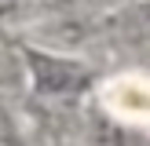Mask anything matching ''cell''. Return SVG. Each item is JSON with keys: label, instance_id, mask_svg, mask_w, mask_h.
<instances>
[{"label": "cell", "instance_id": "obj_1", "mask_svg": "<svg viewBox=\"0 0 150 146\" xmlns=\"http://www.w3.org/2000/svg\"><path fill=\"white\" fill-rule=\"evenodd\" d=\"M29 69H33V84L40 91H77L88 80V69L51 55H37V51H29Z\"/></svg>", "mask_w": 150, "mask_h": 146}, {"label": "cell", "instance_id": "obj_2", "mask_svg": "<svg viewBox=\"0 0 150 146\" xmlns=\"http://www.w3.org/2000/svg\"><path fill=\"white\" fill-rule=\"evenodd\" d=\"M136 15H139V22H143V26L150 29V4H143V7H139V11H136Z\"/></svg>", "mask_w": 150, "mask_h": 146}, {"label": "cell", "instance_id": "obj_4", "mask_svg": "<svg viewBox=\"0 0 150 146\" xmlns=\"http://www.w3.org/2000/svg\"><path fill=\"white\" fill-rule=\"evenodd\" d=\"M0 4H7V0H0Z\"/></svg>", "mask_w": 150, "mask_h": 146}, {"label": "cell", "instance_id": "obj_3", "mask_svg": "<svg viewBox=\"0 0 150 146\" xmlns=\"http://www.w3.org/2000/svg\"><path fill=\"white\" fill-rule=\"evenodd\" d=\"M0 146H18V139L7 135V131H0Z\"/></svg>", "mask_w": 150, "mask_h": 146}]
</instances>
